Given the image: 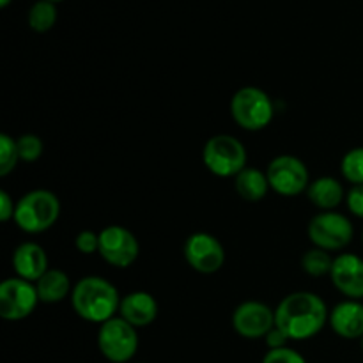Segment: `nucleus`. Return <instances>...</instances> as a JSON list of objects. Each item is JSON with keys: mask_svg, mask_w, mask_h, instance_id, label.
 Wrapping results in <instances>:
<instances>
[{"mask_svg": "<svg viewBox=\"0 0 363 363\" xmlns=\"http://www.w3.org/2000/svg\"><path fill=\"white\" fill-rule=\"evenodd\" d=\"M206 169L218 177H236L247 169V149L233 135H215L202 149Z\"/></svg>", "mask_w": 363, "mask_h": 363, "instance_id": "nucleus-5", "label": "nucleus"}, {"mask_svg": "<svg viewBox=\"0 0 363 363\" xmlns=\"http://www.w3.org/2000/svg\"><path fill=\"white\" fill-rule=\"evenodd\" d=\"M269 188L282 197H296L307 191L311 184L308 170L300 158L291 155H280L269 162L266 169Z\"/></svg>", "mask_w": 363, "mask_h": 363, "instance_id": "nucleus-8", "label": "nucleus"}, {"mask_svg": "<svg viewBox=\"0 0 363 363\" xmlns=\"http://www.w3.org/2000/svg\"><path fill=\"white\" fill-rule=\"evenodd\" d=\"M333 266L332 255L321 248H312V250L305 252L301 257V268L307 275L311 277H325L330 275Z\"/></svg>", "mask_w": 363, "mask_h": 363, "instance_id": "nucleus-21", "label": "nucleus"}, {"mask_svg": "<svg viewBox=\"0 0 363 363\" xmlns=\"http://www.w3.org/2000/svg\"><path fill=\"white\" fill-rule=\"evenodd\" d=\"M328 315L326 303L318 294L298 291L287 294L275 308V326L289 340H308L325 328Z\"/></svg>", "mask_w": 363, "mask_h": 363, "instance_id": "nucleus-1", "label": "nucleus"}, {"mask_svg": "<svg viewBox=\"0 0 363 363\" xmlns=\"http://www.w3.org/2000/svg\"><path fill=\"white\" fill-rule=\"evenodd\" d=\"M234 188L238 195L248 202L262 201L268 195V190H272L266 172L254 167H247L234 177Z\"/></svg>", "mask_w": 363, "mask_h": 363, "instance_id": "nucleus-18", "label": "nucleus"}, {"mask_svg": "<svg viewBox=\"0 0 363 363\" xmlns=\"http://www.w3.org/2000/svg\"><path fill=\"white\" fill-rule=\"evenodd\" d=\"M13 268L18 279L35 284L46 272H48V257L45 248L38 243H21L13 252Z\"/></svg>", "mask_w": 363, "mask_h": 363, "instance_id": "nucleus-16", "label": "nucleus"}, {"mask_svg": "<svg viewBox=\"0 0 363 363\" xmlns=\"http://www.w3.org/2000/svg\"><path fill=\"white\" fill-rule=\"evenodd\" d=\"M183 254L188 264L202 275H213L225 262L223 245L208 233L191 234L184 243Z\"/></svg>", "mask_w": 363, "mask_h": 363, "instance_id": "nucleus-11", "label": "nucleus"}, {"mask_svg": "<svg viewBox=\"0 0 363 363\" xmlns=\"http://www.w3.org/2000/svg\"><path fill=\"white\" fill-rule=\"evenodd\" d=\"M233 326L243 339H264L275 328V311L261 301H245L234 311Z\"/></svg>", "mask_w": 363, "mask_h": 363, "instance_id": "nucleus-12", "label": "nucleus"}, {"mask_svg": "<svg viewBox=\"0 0 363 363\" xmlns=\"http://www.w3.org/2000/svg\"><path fill=\"white\" fill-rule=\"evenodd\" d=\"M11 4V0H0V7H7Z\"/></svg>", "mask_w": 363, "mask_h": 363, "instance_id": "nucleus-30", "label": "nucleus"}, {"mask_svg": "<svg viewBox=\"0 0 363 363\" xmlns=\"http://www.w3.org/2000/svg\"><path fill=\"white\" fill-rule=\"evenodd\" d=\"M60 216V201L50 190H32L16 202L14 223L23 233L39 234L52 229Z\"/></svg>", "mask_w": 363, "mask_h": 363, "instance_id": "nucleus-3", "label": "nucleus"}, {"mask_svg": "<svg viewBox=\"0 0 363 363\" xmlns=\"http://www.w3.org/2000/svg\"><path fill=\"white\" fill-rule=\"evenodd\" d=\"M140 252L133 233L121 225H108L99 233V255L113 268H128Z\"/></svg>", "mask_w": 363, "mask_h": 363, "instance_id": "nucleus-10", "label": "nucleus"}, {"mask_svg": "<svg viewBox=\"0 0 363 363\" xmlns=\"http://www.w3.org/2000/svg\"><path fill=\"white\" fill-rule=\"evenodd\" d=\"M74 247L84 255L96 254L99 252V234H96L94 230H82L74 240Z\"/></svg>", "mask_w": 363, "mask_h": 363, "instance_id": "nucleus-26", "label": "nucleus"}, {"mask_svg": "<svg viewBox=\"0 0 363 363\" xmlns=\"http://www.w3.org/2000/svg\"><path fill=\"white\" fill-rule=\"evenodd\" d=\"M14 209H16V202L6 190H0V220L9 222L11 218H14Z\"/></svg>", "mask_w": 363, "mask_h": 363, "instance_id": "nucleus-28", "label": "nucleus"}, {"mask_svg": "<svg viewBox=\"0 0 363 363\" xmlns=\"http://www.w3.org/2000/svg\"><path fill=\"white\" fill-rule=\"evenodd\" d=\"M55 21L57 7L50 0H39L28 11V25H30L32 30L39 32V34L48 32L55 25Z\"/></svg>", "mask_w": 363, "mask_h": 363, "instance_id": "nucleus-20", "label": "nucleus"}, {"mask_svg": "<svg viewBox=\"0 0 363 363\" xmlns=\"http://www.w3.org/2000/svg\"><path fill=\"white\" fill-rule=\"evenodd\" d=\"M98 347L103 357L112 363H128L137 354L138 333L133 325L116 315L99 325Z\"/></svg>", "mask_w": 363, "mask_h": 363, "instance_id": "nucleus-6", "label": "nucleus"}, {"mask_svg": "<svg viewBox=\"0 0 363 363\" xmlns=\"http://www.w3.org/2000/svg\"><path fill=\"white\" fill-rule=\"evenodd\" d=\"M20 162V155H18L16 140L9 137L7 133L0 135V176L6 177L11 174Z\"/></svg>", "mask_w": 363, "mask_h": 363, "instance_id": "nucleus-23", "label": "nucleus"}, {"mask_svg": "<svg viewBox=\"0 0 363 363\" xmlns=\"http://www.w3.org/2000/svg\"><path fill=\"white\" fill-rule=\"evenodd\" d=\"M71 303L82 319L103 325L116 318L119 312L121 298L108 280L101 277H85L73 286Z\"/></svg>", "mask_w": 363, "mask_h": 363, "instance_id": "nucleus-2", "label": "nucleus"}, {"mask_svg": "<svg viewBox=\"0 0 363 363\" xmlns=\"http://www.w3.org/2000/svg\"><path fill=\"white\" fill-rule=\"evenodd\" d=\"M230 113L238 126L247 131H261L273 121L275 106L262 89L241 87L230 99Z\"/></svg>", "mask_w": 363, "mask_h": 363, "instance_id": "nucleus-4", "label": "nucleus"}, {"mask_svg": "<svg viewBox=\"0 0 363 363\" xmlns=\"http://www.w3.org/2000/svg\"><path fill=\"white\" fill-rule=\"evenodd\" d=\"M16 147L21 162H35L43 155V140L38 135H21L20 138H16Z\"/></svg>", "mask_w": 363, "mask_h": 363, "instance_id": "nucleus-24", "label": "nucleus"}, {"mask_svg": "<svg viewBox=\"0 0 363 363\" xmlns=\"http://www.w3.org/2000/svg\"><path fill=\"white\" fill-rule=\"evenodd\" d=\"M333 286L347 300H363V259L354 254H342L333 259L330 272Z\"/></svg>", "mask_w": 363, "mask_h": 363, "instance_id": "nucleus-13", "label": "nucleus"}, {"mask_svg": "<svg viewBox=\"0 0 363 363\" xmlns=\"http://www.w3.org/2000/svg\"><path fill=\"white\" fill-rule=\"evenodd\" d=\"M328 323L333 332L347 340L363 337V303L358 300H346L330 311Z\"/></svg>", "mask_w": 363, "mask_h": 363, "instance_id": "nucleus-15", "label": "nucleus"}, {"mask_svg": "<svg viewBox=\"0 0 363 363\" xmlns=\"http://www.w3.org/2000/svg\"><path fill=\"white\" fill-rule=\"evenodd\" d=\"M39 303L35 284L23 279H7L0 284V315L6 321H21L34 312Z\"/></svg>", "mask_w": 363, "mask_h": 363, "instance_id": "nucleus-9", "label": "nucleus"}, {"mask_svg": "<svg viewBox=\"0 0 363 363\" xmlns=\"http://www.w3.org/2000/svg\"><path fill=\"white\" fill-rule=\"evenodd\" d=\"M307 234L315 248L335 252L351 243L354 229L347 216L335 211H323L308 222Z\"/></svg>", "mask_w": 363, "mask_h": 363, "instance_id": "nucleus-7", "label": "nucleus"}, {"mask_svg": "<svg viewBox=\"0 0 363 363\" xmlns=\"http://www.w3.org/2000/svg\"><path fill=\"white\" fill-rule=\"evenodd\" d=\"M262 363H307L303 357L293 347H280V350H269L262 358Z\"/></svg>", "mask_w": 363, "mask_h": 363, "instance_id": "nucleus-25", "label": "nucleus"}, {"mask_svg": "<svg viewBox=\"0 0 363 363\" xmlns=\"http://www.w3.org/2000/svg\"><path fill=\"white\" fill-rule=\"evenodd\" d=\"M340 172L344 179L353 183V186L363 184V147H354L344 155L340 162Z\"/></svg>", "mask_w": 363, "mask_h": 363, "instance_id": "nucleus-22", "label": "nucleus"}, {"mask_svg": "<svg viewBox=\"0 0 363 363\" xmlns=\"http://www.w3.org/2000/svg\"><path fill=\"white\" fill-rule=\"evenodd\" d=\"M264 340H266V346H268L269 350H280V347L287 346V340L289 339H287V335L282 332V330L275 326V328L264 337Z\"/></svg>", "mask_w": 363, "mask_h": 363, "instance_id": "nucleus-29", "label": "nucleus"}, {"mask_svg": "<svg viewBox=\"0 0 363 363\" xmlns=\"http://www.w3.org/2000/svg\"><path fill=\"white\" fill-rule=\"evenodd\" d=\"M362 350H363V337H362Z\"/></svg>", "mask_w": 363, "mask_h": 363, "instance_id": "nucleus-32", "label": "nucleus"}, {"mask_svg": "<svg viewBox=\"0 0 363 363\" xmlns=\"http://www.w3.org/2000/svg\"><path fill=\"white\" fill-rule=\"evenodd\" d=\"M119 315L135 328H145L158 318V301L145 291H133L121 298Z\"/></svg>", "mask_w": 363, "mask_h": 363, "instance_id": "nucleus-14", "label": "nucleus"}, {"mask_svg": "<svg viewBox=\"0 0 363 363\" xmlns=\"http://www.w3.org/2000/svg\"><path fill=\"white\" fill-rule=\"evenodd\" d=\"M50 2H53V4H55V2H60V0H50Z\"/></svg>", "mask_w": 363, "mask_h": 363, "instance_id": "nucleus-31", "label": "nucleus"}, {"mask_svg": "<svg viewBox=\"0 0 363 363\" xmlns=\"http://www.w3.org/2000/svg\"><path fill=\"white\" fill-rule=\"evenodd\" d=\"M346 202L350 211L363 220V184H357V186L347 191Z\"/></svg>", "mask_w": 363, "mask_h": 363, "instance_id": "nucleus-27", "label": "nucleus"}, {"mask_svg": "<svg viewBox=\"0 0 363 363\" xmlns=\"http://www.w3.org/2000/svg\"><path fill=\"white\" fill-rule=\"evenodd\" d=\"M39 301L43 303H59L64 298L69 296L71 280L62 269H48L41 279L35 282Z\"/></svg>", "mask_w": 363, "mask_h": 363, "instance_id": "nucleus-19", "label": "nucleus"}, {"mask_svg": "<svg viewBox=\"0 0 363 363\" xmlns=\"http://www.w3.org/2000/svg\"><path fill=\"white\" fill-rule=\"evenodd\" d=\"M307 197L315 208L323 211H332L342 204L344 188L335 177H318L307 188Z\"/></svg>", "mask_w": 363, "mask_h": 363, "instance_id": "nucleus-17", "label": "nucleus"}]
</instances>
